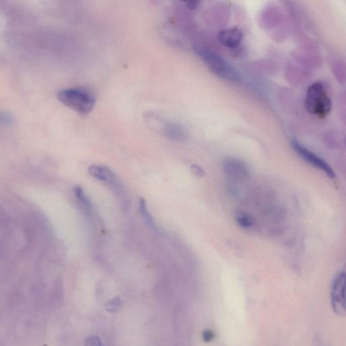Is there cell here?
Here are the masks:
<instances>
[{"mask_svg":"<svg viewBox=\"0 0 346 346\" xmlns=\"http://www.w3.org/2000/svg\"><path fill=\"white\" fill-rule=\"evenodd\" d=\"M121 301L119 298H115L114 299L110 300L105 304V310L108 312H111V313H115L119 310L121 307Z\"/></svg>","mask_w":346,"mask_h":346,"instance_id":"cell-12","label":"cell"},{"mask_svg":"<svg viewBox=\"0 0 346 346\" xmlns=\"http://www.w3.org/2000/svg\"><path fill=\"white\" fill-rule=\"evenodd\" d=\"M304 105L308 113L320 119L326 117L332 108L330 97L319 82L314 83L308 89Z\"/></svg>","mask_w":346,"mask_h":346,"instance_id":"cell-3","label":"cell"},{"mask_svg":"<svg viewBox=\"0 0 346 346\" xmlns=\"http://www.w3.org/2000/svg\"><path fill=\"white\" fill-rule=\"evenodd\" d=\"M161 125L158 126L159 130H161L164 136L168 140L173 142H181L186 140V132L183 126L179 124L173 123V122L166 121L162 119Z\"/></svg>","mask_w":346,"mask_h":346,"instance_id":"cell-6","label":"cell"},{"mask_svg":"<svg viewBox=\"0 0 346 346\" xmlns=\"http://www.w3.org/2000/svg\"><path fill=\"white\" fill-rule=\"evenodd\" d=\"M345 274L344 272L339 273L333 279L331 285V306L335 314L344 316L345 314Z\"/></svg>","mask_w":346,"mask_h":346,"instance_id":"cell-4","label":"cell"},{"mask_svg":"<svg viewBox=\"0 0 346 346\" xmlns=\"http://www.w3.org/2000/svg\"><path fill=\"white\" fill-rule=\"evenodd\" d=\"M140 210L141 214H142V217H144L145 221L148 224V225L150 226V227L155 229L156 228V225L153 219L152 215H150V212L147 208V204L146 200L144 198H141L140 199Z\"/></svg>","mask_w":346,"mask_h":346,"instance_id":"cell-10","label":"cell"},{"mask_svg":"<svg viewBox=\"0 0 346 346\" xmlns=\"http://www.w3.org/2000/svg\"><path fill=\"white\" fill-rule=\"evenodd\" d=\"M292 146L296 152L300 155L306 162L309 163L312 167L320 170L323 173L326 174L329 177H335V174L333 173L332 169L329 167L328 164L314 154L311 151L308 150L305 147L300 144L299 142H293Z\"/></svg>","mask_w":346,"mask_h":346,"instance_id":"cell-5","label":"cell"},{"mask_svg":"<svg viewBox=\"0 0 346 346\" xmlns=\"http://www.w3.org/2000/svg\"><path fill=\"white\" fill-rule=\"evenodd\" d=\"M57 98L66 107L84 115L92 111L95 103L94 95L82 88L64 89L59 91Z\"/></svg>","mask_w":346,"mask_h":346,"instance_id":"cell-2","label":"cell"},{"mask_svg":"<svg viewBox=\"0 0 346 346\" xmlns=\"http://www.w3.org/2000/svg\"><path fill=\"white\" fill-rule=\"evenodd\" d=\"M86 346H102L100 338L97 335H90L85 342Z\"/></svg>","mask_w":346,"mask_h":346,"instance_id":"cell-13","label":"cell"},{"mask_svg":"<svg viewBox=\"0 0 346 346\" xmlns=\"http://www.w3.org/2000/svg\"><path fill=\"white\" fill-rule=\"evenodd\" d=\"M214 338L215 334L212 331L206 330L203 333V339H204L205 342H210Z\"/></svg>","mask_w":346,"mask_h":346,"instance_id":"cell-15","label":"cell"},{"mask_svg":"<svg viewBox=\"0 0 346 346\" xmlns=\"http://www.w3.org/2000/svg\"><path fill=\"white\" fill-rule=\"evenodd\" d=\"M194 50L215 75L232 83L239 82L242 80L237 70L217 54L202 47H195Z\"/></svg>","mask_w":346,"mask_h":346,"instance_id":"cell-1","label":"cell"},{"mask_svg":"<svg viewBox=\"0 0 346 346\" xmlns=\"http://www.w3.org/2000/svg\"><path fill=\"white\" fill-rule=\"evenodd\" d=\"M238 223L243 227H249L252 225V221L249 217L245 215H239L237 217Z\"/></svg>","mask_w":346,"mask_h":346,"instance_id":"cell-14","label":"cell"},{"mask_svg":"<svg viewBox=\"0 0 346 346\" xmlns=\"http://www.w3.org/2000/svg\"><path fill=\"white\" fill-rule=\"evenodd\" d=\"M74 193L75 195L76 199H77L80 204L84 207L86 209V212L90 214L92 211V203H91L90 199L88 198L80 186H75L74 188Z\"/></svg>","mask_w":346,"mask_h":346,"instance_id":"cell-9","label":"cell"},{"mask_svg":"<svg viewBox=\"0 0 346 346\" xmlns=\"http://www.w3.org/2000/svg\"><path fill=\"white\" fill-rule=\"evenodd\" d=\"M200 3V2L198 1H190L185 2L186 6H187L188 7L190 8V10L196 9V8H198L199 4Z\"/></svg>","mask_w":346,"mask_h":346,"instance_id":"cell-17","label":"cell"},{"mask_svg":"<svg viewBox=\"0 0 346 346\" xmlns=\"http://www.w3.org/2000/svg\"><path fill=\"white\" fill-rule=\"evenodd\" d=\"M191 170H192L193 174L197 177H202L204 175V171H203L202 168L198 165H193L191 167Z\"/></svg>","mask_w":346,"mask_h":346,"instance_id":"cell-16","label":"cell"},{"mask_svg":"<svg viewBox=\"0 0 346 346\" xmlns=\"http://www.w3.org/2000/svg\"><path fill=\"white\" fill-rule=\"evenodd\" d=\"M89 173L91 175L95 177V179L99 180V181H105V175L104 172V167H99L97 165H92L89 167Z\"/></svg>","mask_w":346,"mask_h":346,"instance_id":"cell-11","label":"cell"},{"mask_svg":"<svg viewBox=\"0 0 346 346\" xmlns=\"http://www.w3.org/2000/svg\"><path fill=\"white\" fill-rule=\"evenodd\" d=\"M218 40L222 45L228 48H235L239 46L243 39V33L239 28L226 29L219 33Z\"/></svg>","mask_w":346,"mask_h":346,"instance_id":"cell-7","label":"cell"},{"mask_svg":"<svg viewBox=\"0 0 346 346\" xmlns=\"http://www.w3.org/2000/svg\"><path fill=\"white\" fill-rule=\"evenodd\" d=\"M225 171L231 176L236 178H243L246 175V167L243 164L235 159H227L225 162Z\"/></svg>","mask_w":346,"mask_h":346,"instance_id":"cell-8","label":"cell"}]
</instances>
